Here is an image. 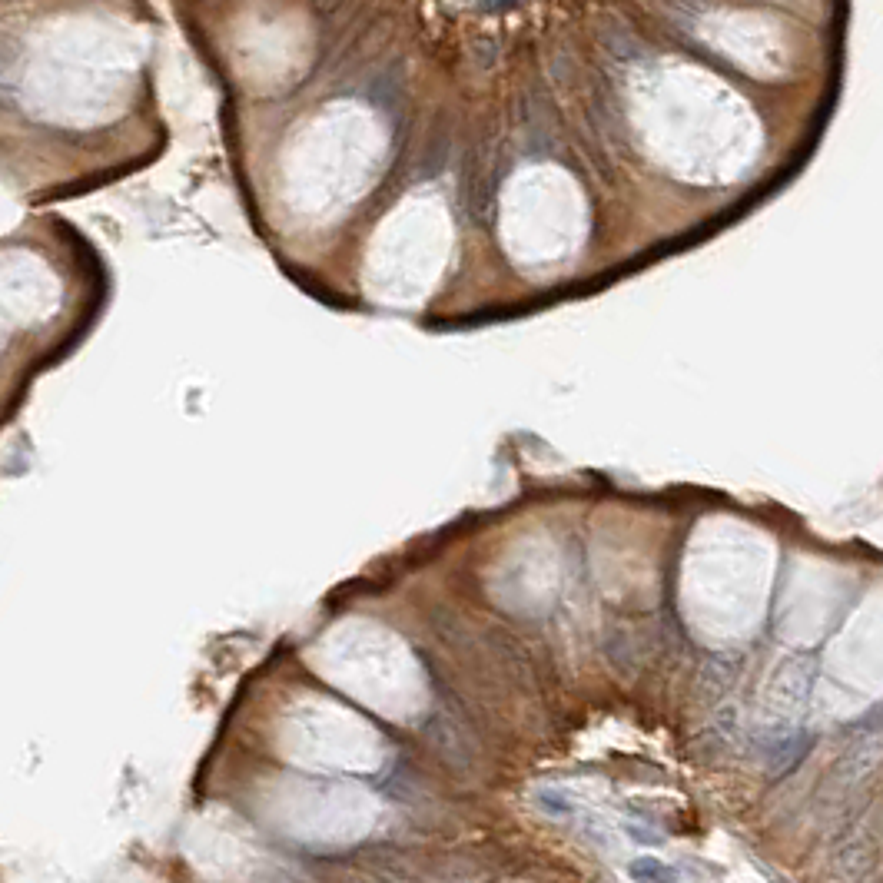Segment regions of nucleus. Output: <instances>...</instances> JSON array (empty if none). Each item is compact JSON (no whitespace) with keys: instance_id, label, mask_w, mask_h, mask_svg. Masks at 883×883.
<instances>
[{"instance_id":"f03ea898","label":"nucleus","mask_w":883,"mask_h":883,"mask_svg":"<svg viewBox=\"0 0 883 883\" xmlns=\"http://www.w3.org/2000/svg\"><path fill=\"white\" fill-rule=\"evenodd\" d=\"M140 60L143 37L120 20H57L20 60V107L64 127L103 123L127 107Z\"/></svg>"},{"instance_id":"39448f33","label":"nucleus","mask_w":883,"mask_h":883,"mask_svg":"<svg viewBox=\"0 0 883 883\" xmlns=\"http://www.w3.org/2000/svg\"><path fill=\"white\" fill-rule=\"evenodd\" d=\"M452 249V220L439 196H409L386 216L366 253V293L389 306H412L439 283Z\"/></svg>"},{"instance_id":"423d86ee","label":"nucleus","mask_w":883,"mask_h":883,"mask_svg":"<svg viewBox=\"0 0 883 883\" xmlns=\"http://www.w3.org/2000/svg\"><path fill=\"white\" fill-rule=\"evenodd\" d=\"M698 34L757 80L784 77L794 67V40L787 27L761 10H714L698 24Z\"/></svg>"},{"instance_id":"f257e3e1","label":"nucleus","mask_w":883,"mask_h":883,"mask_svg":"<svg viewBox=\"0 0 883 883\" xmlns=\"http://www.w3.org/2000/svg\"><path fill=\"white\" fill-rule=\"evenodd\" d=\"M631 123L641 147L688 183H734L761 150V123L744 97L684 60H654L631 77Z\"/></svg>"},{"instance_id":"1a4fd4ad","label":"nucleus","mask_w":883,"mask_h":883,"mask_svg":"<svg viewBox=\"0 0 883 883\" xmlns=\"http://www.w3.org/2000/svg\"><path fill=\"white\" fill-rule=\"evenodd\" d=\"M535 804L545 810V814H552L558 820L565 817H578V804L571 801V797L565 791H555V787H548V791H538L535 794Z\"/></svg>"},{"instance_id":"0eeeda50","label":"nucleus","mask_w":883,"mask_h":883,"mask_svg":"<svg viewBox=\"0 0 883 883\" xmlns=\"http://www.w3.org/2000/svg\"><path fill=\"white\" fill-rule=\"evenodd\" d=\"M60 306V283L37 256H4V326H37Z\"/></svg>"},{"instance_id":"20e7f679","label":"nucleus","mask_w":883,"mask_h":883,"mask_svg":"<svg viewBox=\"0 0 883 883\" xmlns=\"http://www.w3.org/2000/svg\"><path fill=\"white\" fill-rule=\"evenodd\" d=\"M498 233L518 266L552 269L585 240V200L575 180L555 166H532L512 176L502 193Z\"/></svg>"},{"instance_id":"7ed1b4c3","label":"nucleus","mask_w":883,"mask_h":883,"mask_svg":"<svg viewBox=\"0 0 883 883\" xmlns=\"http://www.w3.org/2000/svg\"><path fill=\"white\" fill-rule=\"evenodd\" d=\"M386 130L369 110L336 103L296 133L283 157V200L306 220L346 213L386 163Z\"/></svg>"},{"instance_id":"6e6552de","label":"nucleus","mask_w":883,"mask_h":883,"mask_svg":"<svg viewBox=\"0 0 883 883\" xmlns=\"http://www.w3.org/2000/svg\"><path fill=\"white\" fill-rule=\"evenodd\" d=\"M631 880L635 883H678V870L664 864L658 857H638L631 864Z\"/></svg>"}]
</instances>
